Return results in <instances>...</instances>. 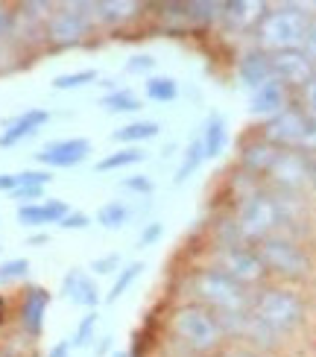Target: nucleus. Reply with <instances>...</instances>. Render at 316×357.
Returning <instances> with one entry per match:
<instances>
[{
	"mask_svg": "<svg viewBox=\"0 0 316 357\" xmlns=\"http://www.w3.org/2000/svg\"><path fill=\"white\" fill-rule=\"evenodd\" d=\"M190 290L200 299V305L214 310V314H240V310H249L252 299H255V296L249 293V287L237 284L234 278L214 270V266L193 273L190 275Z\"/></svg>",
	"mask_w": 316,
	"mask_h": 357,
	"instance_id": "obj_1",
	"label": "nucleus"
},
{
	"mask_svg": "<svg viewBox=\"0 0 316 357\" xmlns=\"http://www.w3.org/2000/svg\"><path fill=\"white\" fill-rule=\"evenodd\" d=\"M310 15L302 6H278L273 12H264L261 24L255 26L258 36V47L264 53H281V50H296L302 47L305 29H308Z\"/></svg>",
	"mask_w": 316,
	"mask_h": 357,
	"instance_id": "obj_2",
	"label": "nucleus"
},
{
	"mask_svg": "<svg viewBox=\"0 0 316 357\" xmlns=\"http://www.w3.org/2000/svg\"><path fill=\"white\" fill-rule=\"evenodd\" d=\"M170 331L182 340V343L200 354L217 351L223 346V325L217 319L214 310H208L202 305H182L173 310L170 317Z\"/></svg>",
	"mask_w": 316,
	"mask_h": 357,
	"instance_id": "obj_3",
	"label": "nucleus"
},
{
	"mask_svg": "<svg viewBox=\"0 0 316 357\" xmlns=\"http://www.w3.org/2000/svg\"><path fill=\"white\" fill-rule=\"evenodd\" d=\"M232 220H234L243 246L266 241V237L276 234V229L281 226V214H278L276 197L273 193H264V190L252 193V197H246V199H240Z\"/></svg>",
	"mask_w": 316,
	"mask_h": 357,
	"instance_id": "obj_4",
	"label": "nucleus"
},
{
	"mask_svg": "<svg viewBox=\"0 0 316 357\" xmlns=\"http://www.w3.org/2000/svg\"><path fill=\"white\" fill-rule=\"evenodd\" d=\"M252 314L258 317L269 331H276L278 337L293 331L299 322L305 319V305L296 293L281 290V287H269L264 293H258L252 299Z\"/></svg>",
	"mask_w": 316,
	"mask_h": 357,
	"instance_id": "obj_5",
	"label": "nucleus"
},
{
	"mask_svg": "<svg viewBox=\"0 0 316 357\" xmlns=\"http://www.w3.org/2000/svg\"><path fill=\"white\" fill-rule=\"evenodd\" d=\"M255 252H258V258L264 261L266 273L273 270V273L287 275V278H302L310 273V255L296 241H290V237H284V234H269L266 241H261L255 246Z\"/></svg>",
	"mask_w": 316,
	"mask_h": 357,
	"instance_id": "obj_6",
	"label": "nucleus"
},
{
	"mask_svg": "<svg viewBox=\"0 0 316 357\" xmlns=\"http://www.w3.org/2000/svg\"><path fill=\"white\" fill-rule=\"evenodd\" d=\"M91 3H68L50 12L47 24H44V36L50 38L56 47H73L91 33Z\"/></svg>",
	"mask_w": 316,
	"mask_h": 357,
	"instance_id": "obj_7",
	"label": "nucleus"
},
{
	"mask_svg": "<svg viewBox=\"0 0 316 357\" xmlns=\"http://www.w3.org/2000/svg\"><path fill=\"white\" fill-rule=\"evenodd\" d=\"M214 270L225 273L229 278H234L237 284L243 287H255L266 278V266L258 258V252L249 246H217L214 249Z\"/></svg>",
	"mask_w": 316,
	"mask_h": 357,
	"instance_id": "obj_8",
	"label": "nucleus"
},
{
	"mask_svg": "<svg viewBox=\"0 0 316 357\" xmlns=\"http://www.w3.org/2000/svg\"><path fill=\"white\" fill-rule=\"evenodd\" d=\"M266 178L281 193H296L310 185V155L302 150H278L276 161L269 165Z\"/></svg>",
	"mask_w": 316,
	"mask_h": 357,
	"instance_id": "obj_9",
	"label": "nucleus"
},
{
	"mask_svg": "<svg viewBox=\"0 0 316 357\" xmlns=\"http://www.w3.org/2000/svg\"><path fill=\"white\" fill-rule=\"evenodd\" d=\"M305 123H308V114L299 109V106H287L284 112H278L276 117H269L264 123L261 138L269 141L278 150H299L305 135Z\"/></svg>",
	"mask_w": 316,
	"mask_h": 357,
	"instance_id": "obj_10",
	"label": "nucleus"
},
{
	"mask_svg": "<svg viewBox=\"0 0 316 357\" xmlns=\"http://www.w3.org/2000/svg\"><path fill=\"white\" fill-rule=\"evenodd\" d=\"M269 62H273V77L281 85H287V88H305L316 77V65L299 47L273 53L269 56Z\"/></svg>",
	"mask_w": 316,
	"mask_h": 357,
	"instance_id": "obj_11",
	"label": "nucleus"
},
{
	"mask_svg": "<svg viewBox=\"0 0 316 357\" xmlns=\"http://www.w3.org/2000/svg\"><path fill=\"white\" fill-rule=\"evenodd\" d=\"M91 153V144L85 138H68V141H53L38 153V161L47 167H77Z\"/></svg>",
	"mask_w": 316,
	"mask_h": 357,
	"instance_id": "obj_12",
	"label": "nucleus"
},
{
	"mask_svg": "<svg viewBox=\"0 0 316 357\" xmlns=\"http://www.w3.org/2000/svg\"><path fill=\"white\" fill-rule=\"evenodd\" d=\"M290 106V88L287 85H281L278 79H269L266 85L261 88H255V91L249 94V109L252 114H258V117H276L278 112H284Z\"/></svg>",
	"mask_w": 316,
	"mask_h": 357,
	"instance_id": "obj_13",
	"label": "nucleus"
},
{
	"mask_svg": "<svg viewBox=\"0 0 316 357\" xmlns=\"http://www.w3.org/2000/svg\"><path fill=\"white\" fill-rule=\"evenodd\" d=\"M237 79H240V85H243L249 94L255 91V88L266 85L269 79H276L273 77V62H269V53H264L261 47H255V50L240 56V62H237Z\"/></svg>",
	"mask_w": 316,
	"mask_h": 357,
	"instance_id": "obj_14",
	"label": "nucleus"
},
{
	"mask_svg": "<svg viewBox=\"0 0 316 357\" xmlns=\"http://www.w3.org/2000/svg\"><path fill=\"white\" fill-rule=\"evenodd\" d=\"M47 121H50V114L44 109H29V112L15 117V121H6V129H3V135H0V146H15L18 141L29 138L38 126H44Z\"/></svg>",
	"mask_w": 316,
	"mask_h": 357,
	"instance_id": "obj_15",
	"label": "nucleus"
},
{
	"mask_svg": "<svg viewBox=\"0 0 316 357\" xmlns=\"http://www.w3.org/2000/svg\"><path fill=\"white\" fill-rule=\"evenodd\" d=\"M276 155H278V146L258 138V141H252L240 150V165H243V170L252 173V176H266V170L276 161Z\"/></svg>",
	"mask_w": 316,
	"mask_h": 357,
	"instance_id": "obj_16",
	"label": "nucleus"
},
{
	"mask_svg": "<svg viewBox=\"0 0 316 357\" xmlns=\"http://www.w3.org/2000/svg\"><path fill=\"white\" fill-rule=\"evenodd\" d=\"M50 305V293L41 290V287H29L24 296V305H21V325L29 334H41V325H44V310Z\"/></svg>",
	"mask_w": 316,
	"mask_h": 357,
	"instance_id": "obj_17",
	"label": "nucleus"
},
{
	"mask_svg": "<svg viewBox=\"0 0 316 357\" xmlns=\"http://www.w3.org/2000/svg\"><path fill=\"white\" fill-rule=\"evenodd\" d=\"M68 214V205L50 199V202H33V205H21L18 208V220L24 226H47V222H59Z\"/></svg>",
	"mask_w": 316,
	"mask_h": 357,
	"instance_id": "obj_18",
	"label": "nucleus"
},
{
	"mask_svg": "<svg viewBox=\"0 0 316 357\" xmlns=\"http://www.w3.org/2000/svg\"><path fill=\"white\" fill-rule=\"evenodd\" d=\"M62 290L68 293V299L70 302H77V305H85V307H94L100 302V290L91 278H88L82 270H70L65 275V284Z\"/></svg>",
	"mask_w": 316,
	"mask_h": 357,
	"instance_id": "obj_19",
	"label": "nucleus"
},
{
	"mask_svg": "<svg viewBox=\"0 0 316 357\" xmlns=\"http://www.w3.org/2000/svg\"><path fill=\"white\" fill-rule=\"evenodd\" d=\"M138 12H141V3H129V0H103V3H91L94 21L109 24V26L132 21Z\"/></svg>",
	"mask_w": 316,
	"mask_h": 357,
	"instance_id": "obj_20",
	"label": "nucleus"
},
{
	"mask_svg": "<svg viewBox=\"0 0 316 357\" xmlns=\"http://www.w3.org/2000/svg\"><path fill=\"white\" fill-rule=\"evenodd\" d=\"M220 18L229 26H240V29H246L249 24L258 26L264 18V6L261 3H223Z\"/></svg>",
	"mask_w": 316,
	"mask_h": 357,
	"instance_id": "obj_21",
	"label": "nucleus"
},
{
	"mask_svg": "<svg viewBox=\"0 0 316 357\" xmlns=\"http://www.w3.org/2000/svg\"><path fill=\"white\" fill-rule=\"evenodd\" d=\"M200 138H202L205 158H217L223 153V146H225V121H223L220 114H211L208 117V123L202 126Z\"/></svg>",
	"mask_w": 316,
	"mask_h": 357,
	"instance_id": "obj_22",
	"label": "nucleus"
},
{
	"mask_svg": "<svg viewBox=\"0 0 316 357\" xmlns=\"http://www.w3.org/2000/svg\"><path fill=\"white\" fill-rule=\"evenodd\" d=\"M202 158H205V150H202V138L200 135H193V141L188 144V150H185V158H182V165H179V170H176V178L173 182L176 185H182L185 178L197 170L200 165H202Z\"/></svg>",
	"mask_w": 316,
	"mask_h": 357,
	"instance_id": "obj_23",
	"label": "nucleus"
},
{
	"mask_svg": "<svg viewBox=\"0 0 316 357\" xmlns=\"http://www.w3.org/2000/svg\"><path fill=\"white\" fill-rule=\"evenodd\" d=\"M158 123L153 121H138V123H129L123 129H117L114 132V141H123V144H138V141H149V138H156L158 135Z\"/></svg>",
	"mask_w": 316,
	"mask_h": 357,
	"instance_id": "obj_24",
	"label": "nucleus"
},
{
	"mask_svg": "<svg viewBox=\"0 0 316 357\" xmlns=\"http://www.w3.org/2000/svg\"><path fill=\"white\" fill-rule=\"evenodd\" d=\"M146 97L156 102H173L179 97V82L173 77H149L146 79Z\"/></svg>",
	"mask_w": 316,
	"mask_h": 357,
	"instance_id": "obj_25",
	"label": "nucleus"
},
{
	"mask_svg": "<svg viewBox=\"0 0 316 357\" xmlns=\"http://www.w3.org/2000/svg\"><path fill=\"white\" fill-rule=\"evenodd\" d=\"M100 102H103V109H105V112H112V114H120V112H138V109H141V100L135 97L132 91H126V88H117V91L105 94Z\"/></svg>",
	"mask_w": 316,
	"mask_h": 357,
	"instance_id": "obj_26",
	"label": "nucleus"
},
{
	"mask_svg": "<svg viewBox=\"0 0 316 357\" xmlns=\"http://www.w3.org/2000/svg\"><path fill=\"white\" fill-rule=\"evenodd\" d=\"M220 12H223V3H211V0L185 3V18L190 24H214V21H220Z\"/></svg>",
	"mask_w": 316,
	"mask_h": 357,
	"instance_id": "obj_27",
	"label": "nucleus"
},
{
	"mask_svg": "<svg viewBox=\"0 0 316 357\" xmlns=\"http://www.w3.org/2000/svg\"><path fill=\"white\" fill-rule=\"evenodd\" d=\"M138 161H144V153L135 150V146H126V150H117L112 155H105L97 170H117V167H129V165H138Z\"/></svg>",
	"mask_w": 316,
	"mask_h": 357,
	"instance_id": "obj_28",
	"label": "nucleus"
},
{
	"mask_svg": "<svg viewBox=\"0 0 316 357\" xmlns=\"http://www.w3.org/2000/svg\"><path fill=\"white\" fill-rule=\"evenodd\" d=\"M126 220H129V208L123 202H109V205H103L97 211V222L105 226V229H120Z\"/></svg>",
	"mask_w": 316,
	"mask_h": 357,
	"instance_id": "obj_29",
	"label": "nucleus"
},
{
	"mask_svg": "<svg viewBox=\"0 0 316 357\" xmlns=\"http://www.w3.org/2000/svg\"><path fill=\"white\" fill-rule=\"evenodd\" d=\"M97 79V70H77V73H62V77L53 79V88H59V91H70V88H80V85H88Z\"/></svg>",
	"mask_w": 316,
	"mask_h": 357,
	"instance_id": "obj_30",
	"label": "nucleus"
},
{
	"mask_svg": "<svg viewBox=\"0 0 316 357\" xmlns=\"http://www.w3.org/2000/svg\"><path fill=\"white\" fill-rule=\"evenodd\" d=\"M141 270H144V264H141V261H135L132 266H126V270H123V273H120V275H117V281H114V287L109 290V302H117V299H120V296H123V293H126V287L132 284V281H135V278H138V275H141Z\"/></svg>",
	"mask_w": 316,
	"mask_h": 357,
	"instance_id": "obj_31",
	"label": "nucleus"
},
{
	"mask_svg": "<svg viewBox=\"0 0 316 357\" xmlns=\"http://www.w3.org/2000/svg\"><path fill=\"white\" fill-rule=\"evenodd\" d=\"M29 273V261L27 258H12L6 264H0V281H15V278H24Z\"/></svg>",
	"mask_w": 316,
	"mask_h": 357,
	"instance_id": "obj_32",
	"label": "nucleus"
},
{
	"mask_svg": "<svg viewBox=\"0 0 316 357\" xmlns=\"http://www.w3.org/2000/svg\"><path fill=\"white\" fill-rule=\"evenodd\" d=\"M50 173L47 170H24V173H18V188H27V185H36V188H44L50 182ZM15 188V190H18Z\"/></svg>",
	"mask_w": 316,
	"mask_h": 357,
	"instance_id": "obj_33",
	"label": "nucleus"
},
{
	"mask_svg": "<svg viewBox=\"0 0 316 357\" xmlns=\"http://www.w3.org/2000/svg\"><path fill=\"white\" fill-rule=\"evenodd\" d=\"M302 50L310 62L316 65V15H310V21H308V29H305V38H302Z\"/></svg>",
	"mask_w": 316,
	"mask_h": 357,
	"instance_id": "obj_34",
	"label": "nucleus"
},
{
	"mask_svg": "<svg viewBox=\"0 0 316 357\" xmlns=\"http://www.w3.org/2000/svg\"><path fill=\"white\" fill-rule=\"evenodd\" d=\"M299 91H302V112L316 121V77L305 88H299Z\"/></svg>",
	"mask_w": 316,
	"mask_h": 357,
	"instance_id": "obj_35",
	"label": "nucleus"
},
{
	"mask_svg": "<svg viewBox=\"0 0 316 357\" xmlns=\"http://www.w3.org/2000/svg\"><path fill=\"white\" fill-rule=\"evenodd\" d=\"M94 325H97V314H88V317L80 322L77 334H73V346H85L88 340H91V334H94Z\"/></svg>",
	"mask_w": 316,
	"mask_h": 357,
	"instance_id": "obj_36",
	"label": "nucleus"
},
{
	"mask_svg": "<svg viewBox=\"0 0 316 357\" xmlns=\"http://www.w3.org/2000/svg\"><path fill=\"white\" fill-rule=\"evenodd\" d=\"M153 68H156V59H153V56H146V53L132 56L129 62H126V70H129V73H149Z\"/></svg>",
	"mask_w": 316,
	"mask_h": 357,
	"instance_id": "obj_37",
	"label": "nucleus"
},
{
	"mask_svg": "<svg viewBox=\"0 0 316 357\" xmlns=\"http://www.w3.org/2000/svg\"><path fill=\"white\" fill-rule=\"evenodd\" d=\"M299 150H302V153H316V121H313V117H308L305 135H302V144H299Z\"/></svg>",
	"mask_w": 316,
	"mask_h": 357,
	"instance_id": "obj_38",
	"label": "nucleus"
},
{
	"mask_svg": "<svg viewBox=\"0 0 316 357\" xmlns=\"http://www.w3.org/2000/svg\"><path fill=\"white\" fill-rule=\"evenodd\" d=\"M88 222H91V220H88V214H82V211H68L62 220H59V226H62V229H85Z\"/></svg>",
	"mask_w": 316,
	"mask_h": 357,
	"instance_id": "obj_39",
	"label": "nucleus"
},
{
	"mask_svg": "<svg viewBox=\"0 0 316 357\" xmlns=\"http://www.w3.org/2000/svg\"><path fill=\"white\" fill-rule=\"evenodd\" d=\"M41 193H44V188L27 185V188H18V190H12V197H15V199H21L24 205H33L36 199H41Z\"/></svg>",
	"mask_w": 316,
	"mask_h": 357,
	"instance_id": "obj_40",
	"label": "nucleus"
},
{
	"mask_svg": "<svg viewBox=\"0 0 316 357\" xmlns=\"http://www.w3.org/2000/svg\"><path fill=\"white\" fill-rule=\"evenodd\" d=\"M117 264H120L117 255H105V258H97V261L91 264V270H94L97 275H105V273H114V270H117Z\"/></svg>",
	"mask_w": 316,
	"mask_h": 357,
	"instance_id": "obj_41",
	"label": "nucleus"
},
{
	"mask_svg": "<svg viewBox=\"0 0 316 357\" xmlns=\"http://www.w3.org/2000/svg\"><path fill=\"white\" fill-rule=\"evenodd\" d=\"M123 188L126 190H138V193H149L153 190V182L146 176H132V178H123Z\"/></svg>",
	"mask_w": 316,
	"mask_h": 357,
	"instance_id": "obj_42",
	"label": "nucleus"
},
{
	"mask_svg": "<svg viewBox=\"0 0 316 357\" xmlns=\"http://www.w3.org/2000/svg\"><path fill=\"white\" fill-rule=\"evenodd\" d=\"M161 231H164V226H161V222H149V226L141 231V246H149V243H153V241H158V237H161Z\"/></svg>",
	"mask_w": 316,
	"mask_h": 357,
	"instance_id": "obj_43",
	"label": "nucleus"
},
{
	"mask_svg": "<svg viewBox=\"0 0 316 357\" xmlns=\"http://www.w3.org/2000/svg\"><path fill=\"white\" fill-rule=\"evenodd\" d=\"M12 29H15V15L0 6V41H3V38L12 33Z\"/></svg>",
	"mask_w": 316,
	"mask_h": 357,
	"instance_id": "obj_44",
	"label": "nucleus"
},
{
	"mask_svg": "<svg viewBox=\"0 0 316 357\" xmlns=\"http://www.w3.org/2000/svg\"><path fill=\"white\" fill-rule=\"evenodd\" d=\"M18 188V173H0V190H15Z\"/></svg>",
	"mask_w": 316,
	"mask_h": 357,
	"instance_id": "obj_45",
	"label": "nucleus"
},
{
	"mask_svg": "<svg viewBox=\"0 0 316 357\" xmlns=\"http://www.w3.org/2000/svg\"><path fill=\"white\" fill-rule=\"evenodd\" d=\"M223 357H264L261 351H255V349H229Z\"/></svg>",
	"mask_w": 316,
	"mask_h": 357,
	"instance_id": "obj_46",
	"label": "nucleus"
},
{
	"mask_svg": "<svg viewBox=\"0 0 316 357\" xmlns=\"http://www.w3.org/2000/svg\"><path fill=\"white\" fill-rule=\"evenodd\" d=\"M68 351H70V343H59V346L50 351V357H68Z\"/></svg>",
	"mask_w": 316,
	"mask_h": 357,
	"instance_id": "obj_47",
	"label": "nucleus"
},
{
	"mask_svg": "<svg viewBox=\"0 0 316 357\" xmlns=\"http://www.w3.org/2000/svg\"><path fill=\"white\" fill-rule=\"evenodd\" d=\"M38 243H47V234H33L29 237V246H38Z\"/></svg>",
	"mask_w": 316,
	"mask_h": 357,
	"instance_id": "obj_48",
	"label": "nucleus"
},
{
	"mask_svg": "<svg viewBox=\"0 0 316 357\" xmlns=\"http://www.w3.org/2000/svg\"><path fill=\"white\" fill-rule=\"evenodd\" d=\"M310 185H313V190H316V155L310 158Z\"/></svg>",
	"mask_w": 316,
	"mask_h": 357,
	"instance_id": "obj_49",
	"label": "nucleus"
},
{
	"mask_svg": "<svg viewBox=\"0 0 316 357\" xmlns=\"http://www.w3.org/2000/svg\"><path fill=\"white\" fill-rule=\"evenodd\" d=\"M117 357H129V354H117Z\"/></svg>",
	"mask_w": 316,
	"mask_h": 357,
	"instance_id": "obj_50",
	"label": "nucleus"
},
{
	"mask_svg": "<svg viewBox=\"0 0 316 357\" xmlns=\"http://www.w3.org/2000/svg\"><path fill=\"white\" fill-rule=\"evenodd\" d=\"M0 357H6V354H3V351H0Z\"/></svg>",
	"mask_w": 316,
	"mask_h": 357,
	"instance_id": "obj_51",
	"label": "nucleus"
}]
</instances>
